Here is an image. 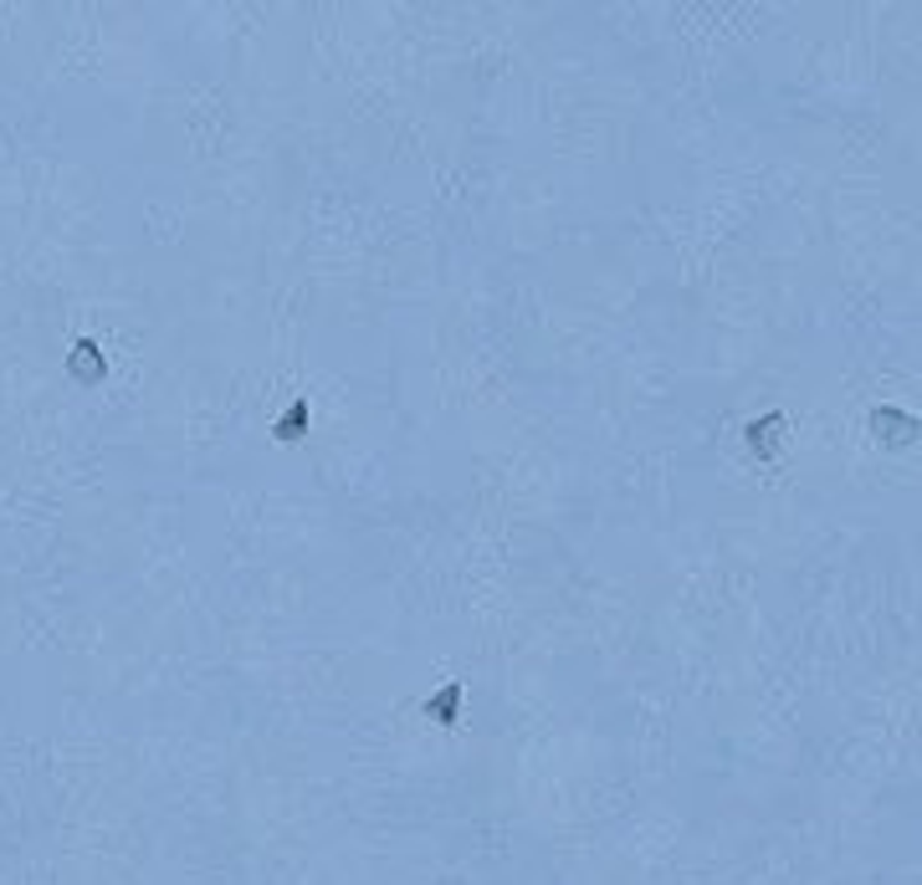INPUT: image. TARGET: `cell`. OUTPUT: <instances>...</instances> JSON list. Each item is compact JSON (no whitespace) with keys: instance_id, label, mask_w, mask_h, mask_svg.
<instances>
[{"instance_id":"7a4b0ae2","label":"cell","mask_w":922,"mask_h":885,"mask_svg":"<svg viewBox=\"0 0 922 885\" xmlns=\"http://www.w3.org/2000/svg\"><path fill=\"white\" fill-rule=\"evenodd\" d=\"M779 425H784V414H764V420L748 425V441H754V451H759L764 461L773 456V435H779Z\"/></svg>"},{"instance_id":"6da1fadb","label":"cell","mask_w":922,"mask_h":885,"mask_svg":"<svg viewBox=\"0 0 922 885\" xmlns=\"http://www.w3.org/2000/svg\"><path fill=\"white\" fill-rule=\"evenodd\" d=\"M871 430H877V441H887V445L918 441V420L902 410H871Z\"/></svg>"},{"instance_id":"3957f363","label":"cell","mask_w":922,"mask_h":885,"mask_svg":"<svg viewBox=\"0 0 922 885\" xmlns=\"http://www.w3.org/2000/svg\"><path fill=\"white\" fill-rule=\"evenodd\" d=\"M283 435H303V410H293V414L283 420Z\"/></svg>"}]
</instances>
